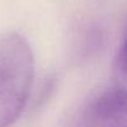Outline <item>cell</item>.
<instances>
[{"instance_id": "6da1fadb", "label": "cell", "mask_w": 127, "mask_h": 127, "mask_svg": "<svg viewBox=\"0 0 127 127\" xmlns=\"http://www.w3.org/2000/svg\"><path fill=\"white\" fill-rule=\"evenodd\" d=\"M35 60L29 41L19 32L0 36V127L21 116L34 81Z\"/></svg>"}, {"instance_id": "7a4b0ae2", "label": "cell", "mask_w": 127, "mask_h": 127, "mask_svg": "<svg viewBox=\"0 0 127 127\" xmlns=\"http://www.w3.org/2000/svg\"><path fill=\"white\" fill-rule=\"evenodd\" d=\"M77 127H127V89L110 86L89 100Z\"/></svg>"}, {"instance_id": "3957f363", "label": "cell", "mask_w": 127, "mask_h": 127, "mask_svg": "<svg viewBox=\"0 0 127 127\" xmlns=\"http://www.w3.org/2000/svg\"><path fill=\"white\" fill-rule=\"evenodd\" d=\"M118 66L122 74L127 77V29H126V34L122 40L120 51H118Z\"/></svg>"}]
</instances>
